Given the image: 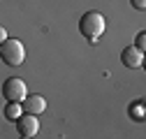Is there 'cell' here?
I'll return each instance as SVG.
<instances>
[{
  "label": "cell",
  "mask_w": 146,
  "mask_h": 139,
  "mask_svg": "<svg viewBox=\"0 0 146 139\" xmlns=\"http://www.w3.org/2000/svg\"><path fill=\"white\" fill-rule=\"evenodd\" d=\"M104 16L100 14V12H95V9H90V12H86L84 16H81V21H79V30H81V35L86 40H90V42H98L100 37H102V32H104Z\"/></svg>",
  "instance_id": "6da1fadb"
},
{
  "label": "cell",
  "mask_w": 146,
  "mask_h": 139,
  "mask_svg": "<svg viewBox=\"0 0 146 139\" xmlns=\"http://www.w3.org/2000/svg\"><path fill=\"white\" fill-rule=\"evenodd\" d=\"M0 56H3V60L12 67L21 65L26 60V49L19 40H5L3 44H0Z\"/></svg>",
  "instance_id": "7a4b0ae2"
},
{
  "label": "cell",
  "mask_w": 146,
  "mask_h": 139,
  "mask_svg": "<svg viewBox=\"0 0 146 139\" xmlns=\"http://www.w3.org/2000/svg\"><path fill=\"white\" fill-rule=\"evenodd\" d=\"M3 95L9 100V102H23L26 95H28V88H26V81L19 79V77H9L5 83H3Z\"/></svg>",
  "instance_id": "3957f363"
},
{
  "label": "cell",
  "mask_w": 146,
  "mask_h": 139,
  "mask_svg": "<svg viewBox=\"0 0 146 139\" xmlns=\"http://www.w3.org/2000/svg\"><path fill=\"white\" fill-rule=\"evenodd\" d=\"M16 130H19L21 137H35V134L40 132V120L35 118L33 114L19 116V118H16Z\"/></svg>",
  "instance_id": "277c9868"
},
{
  "label": "cell",
  "mask_w": 146,
  "mask_h": 139,
  "mask_svg": "<svg viewBox=\"0 0 146 139\" xmlns=\"http://www.w3.org/2000/svg\"><path fill=\"white\" fill-rule=\"evenodd\" d=\"M121 63H123L125 67H130V70L141 67V63H144V51H139V49H135V46H125V49L121 51Z\"/></svg>",
  "instance_id": "5b68a950"
},
{
  "label": "cell",
  "mask_w": 146,
  "mask_h": 139,
  "mask_svg": "<svg viewBox=\"0 0 146 139\" xmlns=\"http://www.w3.org/2000/svg\"><path fill=\"white\" fill-rule=\"evenodd\" d=\"M21 109H26V114L37 116V114H42V111L46 109V100H44L42 95H26L23 107H21Z\"/></svg>",
  "instance_id": "8992f818"
},
{
  "label": "cell",
  "mask_w": 146,
  "mask_h": 139,
  "mask_svg": "<svg viewBox=\"0 0 146 139\" xmlns=\"http://www.w3.org/2000/svg\"><path fill=\"white\" fill-rule=\"evenodd\" d=\"M5 116L9 118V120H16L21 116V107H19V102H9L7 107H5Z\"/></svg>",
  "instance_id": "52a82bcc"
},
{
  "label": "cell",
  "mask_w": 146,
  "mask_h": 139,
  "mask_svg": "<svg viewBox=\"0 0 146 139\" xmlns=\"http://www.w3.org/2000/svg\"><path fill=\"white\" fill-rule=\"evenodd\" d=\"M144 44H146V35H144V32H139V37H137V46H135V49L144 51Z\"/></svg>",
  "instance_id": "ba28073f"
},
{
  "label": "cell",
  "mask_w": 146,
  "mask_h": 139,
  "mask_svg": "<svg viewBox=\"0 0 146 139\" xmlns=\"http://www.w3.org/2000/svg\"><path fill=\"white\" fill-rule=\"evenodd\" d=\"M132 7L135 9H144L146 7V0H132Z\"/></svg>",
  "instance_id": "9c48e42d"
},
{
  "label": "cell",
  "mask_w": 146,
  "mask_h": 139,
  "mask_svg": "<svg viewBox=\"0 0 146 139\" xmlns=\"http://www.w3.org/2000/svg\"><path fill=\"white\" fill-rule=\"evenodd\" d=\"M5 40H7V30H5V28H3V26H0V44H3V42H5Z\"/></svg>",
  "instance_id": "30bf717a"
},
{
  "label": "cell",
  "mask_w": 146,
  "mask_h": 139,
  "mask_svg": "<svg viewBox=\"0 0 146 139\" xmlns=\"http://www.w3.org/2000/svg\"><path fill=\"white\" fill-rule=\"evenodd\" d=\"M19 139H30V137H19Z\"/></svg>",
  "instance_id": "8fae6325"
}]
</instances>
